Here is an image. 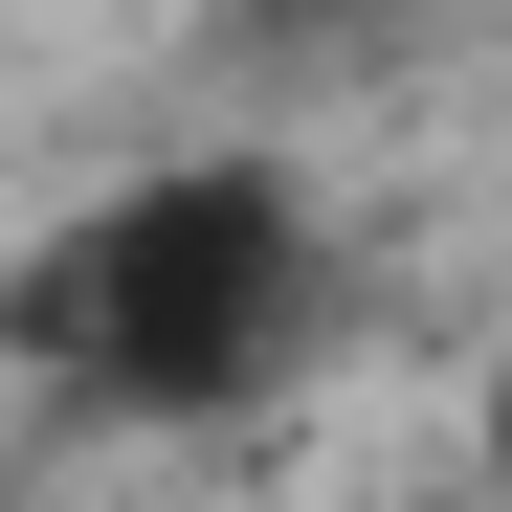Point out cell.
<instances>
[{"label":"cell","instance_id":"obj_1","mask_svg":"<svg viewBox=\"0 0 512 512\" xmlns=\"http://www.w3.org/2000/svg\"><path fill=\"white\" fill-rule=\"evenodd\" d=\"M268 312H290V201H268V179L134 201V223H90V268L45 290V334H67L112 401H223L245 357H268Z\"/></svg>","mask_w":512,"mask_h":512}]
</instances>
